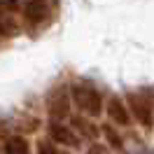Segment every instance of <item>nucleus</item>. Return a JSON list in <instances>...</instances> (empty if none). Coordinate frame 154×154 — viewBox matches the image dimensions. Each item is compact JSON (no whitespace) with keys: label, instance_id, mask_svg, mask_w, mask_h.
<instances>
[{"label":"nucleus","instance_id":"nucleus-1","mask_svg":"<svg viewBox=\"0 0 154 154\" xmlns=\"http://www.w3.org/2000/svg\"><path fill=\"white\" fill-rule=\"evenodd\" d=\"M126 100L131 105L135 124L149 133L154 128V87H138L133 91H126Z\"/></svg>","mask_w":154,"mask_h":154},{"label":"nucleus","instance_id":"nucleus-2","mask_svg":"<svg viewBox=\"0 0 154 154\" xmlns=\"http://www.w3.org/2000/svg\"><path fill=\"white\" fill-rule=\"evenodd\" d=\"M72 91L66 84H56L49 89L47 98H45V107L51 122H66L72 117Z\"/></svg>","mask_w":154,"mask_h":154},{"label":"nucleus","instance_id":"nucleus-3","mask_svg":"<svg viewBox=\"0 0 154 154\" xmlns=\"http://www.w3.org/2000/svg\"><path fill=\"white\" fill-rule=\"evenodd\" d=\"M72 100H75V105L89 117H100L103 112V96H100V91H98L94 84H89V82H75L72 87Z\"/></svg>","mask_w":154,"mask_h":154},{"label":"nucleus","instance_id":"nucleus-4","mask_svg":"<svg viewBox=\"0 0 154 154\" xmlns=\"http://www.w3.org/2000/svg\"><path fill=\"white\" fill-rule=\"evenodd\" d=\"M21 14L28 26H45L51 19V5L49 0H21Z\"/></svg>","mask_w":154,"mask_h":154},{"label":"nucleus","instance_id":"nucleus-5","mask_svg":"<svg viewBox=\"0 0 154 154\" xmlns=\"http://www.w3.org/2000/svg\"><path fill=\"white\" fill-rule=\"evenodd\" d=\"M128 107L131 105H126V100L122 96L110 94V98H107V103H105V115L112 124L122 126V128H131V124H133L135 119H133V112H128Z\"/></svg>","mask_w":154,"mask_h":154},{"label":"nucleus","instance_id":"nucleus-6","mask_svg":"<svg viewBox=\"0 0 154 154\" xmlns=\"http://www.w3.org/2000/svg\"><path fill=\"white\" fill-rule=\"evenodd\" d=\"M49 140H54L61 147H72V149H79L82 147V135L75 131V126L63 124V122H51L49 124Z\"/></svg>","mask_w":154,"mask_h":154},{"label":"nucleus","instance_id":"nucleus-7","mask_svg":"<svg viewBox=\"0 0 154 154\" xmlns=\"http://www.w3.org/2000/svg\"><path fill=\"white\" fill-rule=\"evenodd\" d=\"M87 117H89V115H87ZM87 117H84V112H82V115H72V117H70V124L75 126V131L82 135L84 140L96 143L98 138L103 135V131H100V126H96L91 119H87Z\"/></svg>","mask_w":154,"mask_h":154},{"label":"nucleus","instance_id":"nucleus-8","mask_svg":"<svg viewBox=\"0 0 154 154\" xmlns=\"http://www.w3.org/2000/svg\"><path fill=\"white\" fill-rule=\"evenodd\" d=\"M2 149L7 154H28L30 152V147H28V143L23 140V138H19V135H12V138H2Z\"/></svg>","mask_w":154,"mask_h":154},{"label":"nucleus","instance_id":"nucleus-9","mask_svg":"<svg viewBox=\"0 0 154 154\" xmlns=\"http://www.w3.org/2000/svg\"><path fill=\"white\" fill-rule=\"evenodd\" d=\"M115 126H112V124H103V126H100V131H103V140L110 145V149H124V140H122V135L117 133Z\"/></svg>","mask_w":154,"mask_h":154},{"label":"nucleus","instance_id":"nucleus-10","mask_svg":"<svg viewBox=\"0 0 154 154\" xmlns=\"http://www.w3.org/2000/svg\"><path fill=\"white\" fill-rule=\"evenodd\" d=\"M14 124H21L26 133H33V131H35V128L40 126V119H38L35 115H26V117H21V119H17Z\"/></svg>","mask_w":154,"mask_h":154},{"label":"nucleus","instance_id":"nucleus-11","mask_svg":"<svg viewBox=\"0 0 154 154\" xmlns=\"http://www.w3.org/2000/svg\"><path fill=\"white\" fill-rule=\"evenodd\" d=\"M40 152H45V154H54V152H58V147H56V143L51 140V143H42V145H40Z\"/></svg>","mask_w":154,"mask_h":154}]
</instances>
